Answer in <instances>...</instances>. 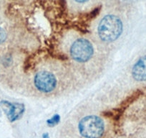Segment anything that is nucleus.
<instances>
[{
	"mask_svg": "<svg viewBox=\"0 0 146 138\" xmlns=\"http://www.w3.org/2000/svg\"><path fill=\"white\" fill-rule=\"evenodd\" d=\"M132 76L137 81H146V56L141 57L133 66Z\"/></svg>",
	"mask_w": 146,
	"mask_h": 138,
	"instance_id": "6",
	"label": "nucleus"
},
{
	"mask_svg": "<svg viewBox=\"0 0 146 138\" xmlns=\"http://www.w3.org/2000/svg\"><path fill=\"white\" fill-rule=\"evenodd\" d=\"M71 58L78 63H86L90 60L94 54V48L92 43L85 38L75 40L70 49Z\"/></svg>",
	"mask_w": 146,
	"mask_h": 138,
	"instance_id": "3",
	"label": "nucleus"
},
{
	"mask_svg": "<svg viewBox=\"0 0 146 138\" xmlns=\"http://www.w3.org/2000/svg\"><path fill=\"white\" fill-rule=\"evenodd\" d=\"M123 22L118 17L109 15L104 17L98 27L100 38L104 42H113L123 32Z\"/></svg>",
	"mask_w": 146,
	"mask_h": 138,
	"instance_id": "1",
	"label": "nucleus"
},
{
	"mask_svg": "<svg viewBox=\"0 0 146 138\" xmlns=\"http://www.w3.org/2000/svg\"><path fill=\"white\" fill-rule=\"evenodd\" d=\"M43 138H49L48 134H44V135H43Z\"/></svg>",
	"mask_w": 146,
	"mask_h": 138,
	"instance_id": "10",
	"label": "nucleus"
},
{
	"mask_svg": "<svg viewBox=\"0 0 146 138\" xmlns=\"http://www.w3.org/2000/svg\"><path fill=\"white\" fill-rule=\"evenodd\" d=\"M0 107L11 122L19 119L25 110V107L21 104L11 103L6 100H2L0 101Z\"/></svg>",
	"mask_w": 146,
	"mask_h": 138,
	"instance_id": "5",
	"label": "nucleus"
},
{
	"mask_svg": "<svg viewBox=\"0 0 146 138\" xmlns=\"http://www.w3.org/2000/svg\"><path fill=\"white\" fill-rule=\"evenodd\" d=\"M34 85L39 91L45 94L52 92L57 86V78L55 76L47 71H41L36 73L34 77Z\"/></svg>",
	"mask_w": 146,
	"mask_h": 138,
	"instance_id": "4",
	"label": "nucleus"
},
{
	"mask_svg": "<svg viewBox=\"0 0 146 138\" xmlns=\"http://www.w3.org/2000/svg\"><path fill=\"white\" fill-rule=\"evenodd\" d=\"M7 38V32L3 28L0 27V45L5 43Z\"/></svg>",
	"mask_w": 146,
	"mask_h": 138,
	"instance_id": "7",
	"label": "nucleus"
},
{
	"mask_svg": "<svg viewBox=\"0 0 146 138\" xmlns=\"http://www.w3.org/2000/svg\"><path fill=\"white\" fill-rule=\"evenodd\" d=\"M75 1L77 2H79V3H84V2H88V0H75Z\"/></svg>",
	"mask_w": 146,
	"mask_h": 138,
	"instance_id": "9",
	"label": "nucleus"
},
{
	"mask_svg": "<svg viewBox=\"0 0 146 138\" xmlns=\"http://www.w3.org/2000/svg\"><path fill=\"white\" fill-rule=\"evenodd\" d=\"M60 117L58 115H55L53 117H52V119H49L47 121V123H48L49 125H51V126H53V125H55L60 122Z\"/></svg>",
	"mask_w": 146,
	"mask_h": 138,
	"instance_id": "8",
	"label": "nucleus"
},
{
	"mask_svg": "<svg viewBox=\"0 0 146 138\" xmlns=\"http://www.w3.org/2000/svg\"><path fill=\"white\" fill-rule=\"evenodd\" d=\"M78 130L85 138H100L105 132V124L98 116L88 115L80 121Z\"/></svg>",
	"mask_w": 146,
	"mask_h": 138,
	"instance_id": "2",
	"label": "nucleus"
}]
</instances>
